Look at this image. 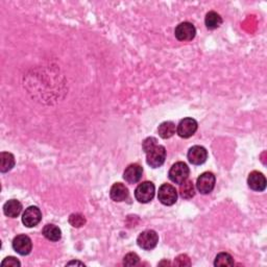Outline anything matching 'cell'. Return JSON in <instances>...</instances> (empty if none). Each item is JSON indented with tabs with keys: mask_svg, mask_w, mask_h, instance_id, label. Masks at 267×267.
I'll use <instances>...</instances> for the list:
<instances>
[{
	"mask_svg": "<svg viewBox=\"0 0 267 267\" xmlns=\"http://www.w3.org/2000/svg\"><path fill=\"white\" fill-rule=\"evenodd\" d=\"M176 127L172 121H165V122L161 123L158 128V133L161 138L169 139L175 134Z\"/></svg>",
	"mask_w": 267,
	"mask_h": 267,
	"instance_id": "ac0fdd59",
	"label": "cell"
},
{
	"mask_svg": "<svg viewBox=\"0 0 267 267\" xmlns=\"http://www.w3.org/2000/svg\"><path fill=\"white\" fill-rule=\"evenodd\" d=\"M174 35L179 41H191L195 38L196 28L190 22H182L175 27Z\"/></svg>",
	"mask_w": 267,
	"mask_h": 267,
	"instance_id": "52a82bcc",
	"label": "cell"
},
{
	"mask_svg": "<svg viewBox=\"0 0 267 267\" xmlns=\"http://www.w3.org/2000/svg\"><path fill=\"white\" fill-rule=\"evenodd\" d=\"M159 236L157 232L152 230H147L142 232L137 238V243L139 247L145 250H151L158 245Z\"/></svg>",
	"mask_w": 267,
	"mask_h": 267,
	"instance_id": "8992f818",
	"label": "cell"
},
{
	"mask_svg": "<svg viewBox=\"0 0 267 267\" xmlns=\"http://www.w3.org/2000/svg\"><path fill=\"white\" fill-rule=\"evenodd\" d=\"M143 174V168L139 164H131L128 165L123 172V179L128 184L138 183Z\"/></svg>",
	"mask_w": 267,
	"mask_h": 267,
	"instance_id": "4fadbf2b",
	"label": "cell"
},
{
	"mask_svg": "<svg viewBox=\"0 0 267 267\" xmlns=\"http://www.w3.org/2000/svg\"><path fill=\"white\" fill-rule=\"evenodd\" d=\"M180 195L184 199H190L195 195V189H194L192 181L186 180L180 185Z\"/></svg>",
	"mask_w": 267,
	"mask_h": 267,
	"instance_id": "ffe728a7",
	"label": "cell"
},
{
	"mask_svg": "<svg viewBox=\"0 0 267 267\" xmlns=\"http://www.w3.org/2000/svg\"><path fill=\"white\" fill-rule=\"evenodd\" d=\"M84 265V263H82V262H78V261H72V262H69L67 265Z\"/></svg>",
	"mask_w": 267,
	"mask_h": 267,
	"instance_id": "484cf974",
	"label": "cell"
},
{
	"mask_svg": "<svg viewBox=\"0 0 267 267\" xmlns=\"http://www.w3.org/2000/svg\"><path fill=\"white\" fill-rule=\"evenodd\" d=\"M205 23L208 29H216L222 24V18L220 17L219 14L212 11L206 15Z\"/></svg>",
	"mask_w": 267,
	"mask_h": 267,
	"instance_id": "d6986e66",
	"label": "cell"
},
{
	"mask_svg": "<svg viewBox=\"0 0 267 267\" xmlns=\"http://www.w3.org/2000/svg\"><path fill=\"white\" fill-rule=\"evenodd\" d=\"M215 175L212 172L201 173L196 181V189L201 194L211 193L215 187Z\"/></svg>",
	"mask_w": 267,
	"mask_h": 267,
	"instance_id": "9c48e42d",
	"label": "cell"
},
{
	"mask_svg": "<svg viewBox=\"0 0 267 267\" xmlns=\"http://www.w3.org/2000/svg\"><path fill=\"white\" fill-rule=\"evenodd\" d=\"M22 212V205L17 199H11L6 201L3 206V213L5 216L16 218Z\"/></svg>",
	"mask_w": 267,
	"mask_h": 267,
	"instance_id": "9a60e30c",
	"label": "cell"
},
{
	"mask_svg": "<svg viewBox=\"0 0 267 267\" xmlns=\"http://www.w3.org/2000/svg\"><path fill=\"white\" fill-rule=\"evenodd\" d=\"M190 173V169L188 165L184 163V162H176L170 168L168 172L169 180L173 182L174 184L181 185L186 180H188V176Z\"/></svg>",
	"mask_w": 267,
	"mask_h": 267,
	"instance_id": "7a4b0ae2",
	"label": "cell"
},
{
	"mask_svg": "<svg viewBox=\"0 0 267 267\" xmlns=\"http://www.w3.org/2000/svg\"><path fill=\"white\" fill-rule=\"evenodd\" d=\"M20 265H21V263L15 257H7L1 262L2 267H9V266L10 267H17Z\"/></svg>",
	"mask_w": 267,
	"mask_h": 267,
	"instance_id": "d4e9b609",
	"label": "cell"
},
{
	"mask_svg": "<svg viewBox=\"0 0 267 267\" xmlns=\"http://www.w3.org/2000/svg\"><path fill=\"white\" fill-rule=\"evenodd\" d=\"M156 187L151 182H143L135 190L136 199L142 204H147L155 196Z\"/></svg>",
	"mask_w": 267,
	"mask_h": 267,
	"instance_id": "3957f363",
	"label": "cell"
},
{
	"mask_svg": "<svg viewBox=\"0 0 267 267\" xmlns=\"http://www.w3.org/2000/svg\"><path fill=\"white\" fill-rule=\"evenodd\" d=\"M42 234L46 239L52 242L59 241L62 238V231L55 224H46L43 228Z\"/></svg>",
	"mask_w": 267,
	"mask_h": 267,
	"instance_id": "e0dca14e",
	"label": "cell"
},
{
	"mask_svg": "<svg viewBox=\"0 0 267 267\" xmlns=\"http://www.w3.org/2000/svg\"><path fill=\"white\" fill-rule=\"evenodd\" d=\"M140 258L135 253H129L123 258V265L125 266H135L139 263Z\"/></svg>",
	"mask_w": 267,
	"mask_h": 267,
	"instance_id": "603a6c76",
	"label": "cell"
},
{
	"mask_svg": "<svg viewBox=\"0 0 267 267\" xmlns=\"http://www.w3.org/2000/svg\"><path fill=\"white\" fill-rule=\"evenodd\" d=\"M166 160V148L159 143L146 152V163L152 168H159Z\"/></svg>",
	"mask_w": 267,
	"mask_h": 267,
	"instance_id": "6da1fadb",
	"label": "cell"
},
{
	"mask_svg": "<svg viewBox=\"0 0 267 267\" xmlns=\"http://www.w3.org/2000/svg\"><path fill=\"white\" fill-rule=\"evenodd\" d=\"M214 265L217 267H225V266H233L234 259L228 253H220L218 254L215 258Z\"/></svg>",
	"mask_w": 267,
	"mask_h": 267,
	"instance_id": "44dd1931",
	"label": "cell"
},
{
	"mask_svg": "<svg viewBox=\"0 0 267 267\" xmlns=\"http://www.w3.org/2000/svg\"><path fill=\"white\" fill-rule=\"evenodd\" d=\"M197 128H198L197 121L195 119L188 117V118H184L180 121L179 125H177L176 127V133L181 137V138L187 139L196 133Z\"/></svg>",
	"mask_w": 267,
	"mask_h": 267,
	"instance_id": "5b68a950",
	"label": "cell"
},
{
	"mask_svg": "<svg viewBox=\"0 0 267 267\" xmlns=\"http://www.w3.org/2000/svg\"><path fill=\"white\" fill-rule=\"evenodd\" d=\"M247 184H248V187L252 190L262 192L266 188L265 175L262 172H259V171L250 172L247 179Z\"/></svg>",
	"mask_w": 267,
	"mask_h": 267,
	"instance_id": "7c38bea8",
	"label": "cell"
},
{
	"mask_svg": "<svg viewBox=\"0 0 267 267\" xmlns=\"http://www.w3.org/2000/svg\"><path fill=\"white\" fill-rule=\"evenodd\" d=\"M187 157L192 165H201L208 159V151L200 145H195V146H192L189 149Z\"/></svg>",
	"mask_w": 267,
	"mask_h": 267,
	"instance_id": "8fae6325",
	"label": "cell"
},
{
	"mask_svg": "<svg viewBox=\"0 0 267 267\" xmlns=\"http://www.w3.org/2000/svg\"><path fill=\"white\" fill-rule=\"evenodd\" d=\"M69 223L73 228H80L86 223V217L80 213H73L69 216Z\"/></svg>",
	"mask_w": 267,
	"mask_h": 267,
	"instance_id": "7402d4cb",
	"label": "cell"
},
{
	"mask_svg": "<svg viewBox=\"0 0 267 267\" xmlns=\"http://www.w3.org/2000/svg\"><path fill=\"white\" fill-rule=\"evenodd\" d=\"M15 166V157L13 153L2 151L0 153V171L5 173L10 171Z\"/></svg>",
	"mask_w": 267,
	"mask_h": 267,
	"instance_id": "2e32d148",
	"label": "cell"
},
{
	"mask_svg": "<svg viewBox=\"0 0 267 267\" xmlns=\"http://www.w3.org/2000/svg\"><path fill=\"white\" fill-rule=\"evenodd\" d=\"M174 265H176V266H190L191 261L187 255H180L179 257L175 258Z\"/></svg>",
	"mask_w": 267,
	"mask_h": 267,
	"instance_id": "cb8c5ba5",
	"label": "cell"
},
{
	"mask_svg": "<svg viewBox=\"0 0 267 267\" xmlns=\"http://www.w3.org/2000/svg\"><path fill=\"white\" fill-rule=\"evenodd\" d=\"M158 199L164 206H172L177 200V191L172 185L163 184L159 188Z\"/></svg>",
	"mask_w": 267,
	"mask_h": 267,
	"instance_id": "277c9868",
	"label": "cell"
},
{
	"mask_svg": "<svg viewBox=\"0 0 267 267\" xmlns=\"http://www.w3.org/2000/svg\"><path fill=\"white\" fill-rule=\"evenodd\" d=\"M128 189L122 183H115L110 190V196L114 201H123L128 197Z\"/></svg>",
	"mask_w": 267,
	"mask_h": 267,
	"instance_id": "5bb4252c",
	"label": "cell"
},
{
	"mask_svg": "<svg viewBox=\"0 0 267 267\" xmlns=\"http://www.w3.org/2000/svg\"><path fill=\"white\" fill-rule=\"evenodd\" d=\"M13 248L16 253L21 256H26L30 254L32 243L31 239L26 235H18L13 240Z\"/></svg>",
	"mask_w": 267,
	"mask_h": 267,
	"instance_id": "30bf717a",
	"label": "cell"
},
{
	"mask_svg": "<svg viewBox=\"0 0 267 267\" xmlns=\"http://www.w3.org/2000/svg\"><path fill=\"white\" fill-rule=\"evenodd\" d=\"M42 220V212L38 207L30 206L22 214V222L27 228H34Z\"/></svg>",
	"mask_w": 267,
	"mask_h": 267,
	"instance_id": "ba28073f",
	"label": "cell"
}]
</instances>
